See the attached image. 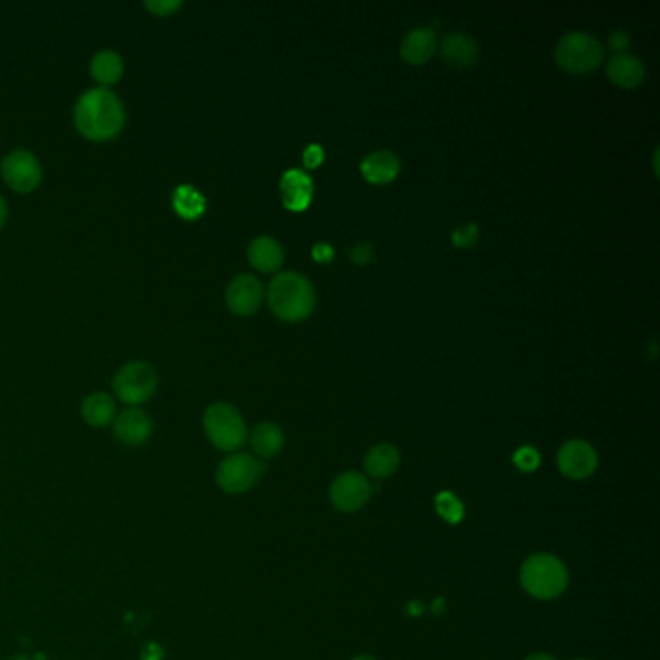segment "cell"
<instances>
[{"label":"cell","instance_id":"6da1fadb","mask_svg":"<svg viewBox=\"0 0 660 660\" xmlns=\"http://www.w3.org/2000/svg\"><path fill=\"white\" fill-rule=\"evenodd\" d=\"M74 122L76 128L90 140H111L124 126V105L117 93L107 88H93L78 99Z\"/></svg>","mask_w":660,"mask_h":660},{"label":"cell","instance_id":"7a4b0ae2","mask_svg":"<svg viewBox=\"0 0 660 660\" xmlns=\"http://www.w3.org/2000/svg\"><path fill=\"white\" fill-rule=\"evenodd\" d=\"M268 304L279 320L300 322L308 318L316 306L314 285L297 271L277 273L268 289Z\"/></svg>","mask_w":660,"mask_h":660},{"label":"cell","instance_id":"3957f363","mask_svg":"<svg viewBox=\"0 0 660 660\" xmlns=\"http://www.w3.org/2000/svg\"><path fill=\"white\" fill-rule=\"evenodd\" d=\"M521 585L523 589L540 600L560 597L568 587L566 566L550 554H535L525 560L521 566Z\"/></svg>","mask_w":660,"mask_h":660},{"label":"cell","instance_id":"277c9868","mask_svg":"<svg viewBox=\"0 0 660 660\" xmlns=\"http://www.w3.org/2000/svg\"><path fill=\"white\" fill-rule=\"evenodd\" d=\"M554 59L556 64L568 74L575 76L591 74L604 60V47L600 45L599 39H595L589 33L571 31L558 41Z\"/></svg>","mask_w":660,"mask_h":660},{"label":"cell","instance_id":"5b68a950","mask_svg":"<svg viewBox=\"0 0 660 660\" xmlns=\"http://www.w3.org/2000/svg\"><path fill=\"white\" fill-rule=\"evenodd\" d=\"M204 428L217 450L235 451L244 446L248 438L246 422L239 411L229 403H213L204 413Z\"/></svg>","mask_w":660,"mask_h":660},{"label":"cell","instance_id":"8992f818","mask_svg":"<svg viewBox=\"0 0 660 660\" xmlns=\"http://www.w3.org/2000/svg\"><path fill=\"white\" fill-rule=\"evenodd\" d=\"M113 390L119 395L120 401L128 405L146 403L157 390V372L148 362H128L117 372Z\"/></svg>","mask_w":660,"mask_h":660},{"label":"cell","instance_id":"52a82bcc","mask_svg":"<svg viewBox=\"0 0 660 660\" xmlns=\"http://www.w3.org/2000/svg\"><path fill=\"white\" fill-rule=\"evenodd\" d=\"M264 471H266L264 463L258 461L256 457L248 453H235L219 463L215 480L223 492L242 494L260 480Z\"/></svg>","mask_w":660,"mask_h":660},{"label":"cell","instance_id":"ba28073f","mask_svg":"<svg viewBox=\"0 0 660 660\" xmlns=\"http://www.w3.org/2000/svg\"><path fill=\"white\" fill-rule=\"evenodd\" d=\"M2 179L18 192H31L41 182V165L37 157L28 150L10 151L0 165Z\"/></svg>","mask_w":660,"mask_h":660},{"label":"cell","instance_id":"9c48e42d","mask_svg":"<svg viewBox=\"0 0 660 660\" xmlns=\"http://www.w3.org/2000/svg\"><path fill=\"white\" fill-rule=\"evenodd\" d=\"M374 488L364 475L349 471L331 482V504L339 511L353 513L368 504Z\"/></svg>","mask_w":660,"mask_h":660},{"label":"cell","instance_id":"30bf717a","mask_svg":"<svg viewBox=\"0 0 660 660\" xmlns=\"http://www.w3.org/2000/svg\"><path fill=\"white\" fill-rule=\"evenodd\" d=\"M599 467V455L585 440H570L558 451V469L571 480L589 479Z\"/></svg>","mask_w":660,"mask_h":660},{"label":"cell","instance_id":"8fae6325","mask_svg":"<svg viewBox=\"0 0 660 660\" xmlns=\"http://www.w3.org/2000/svg\"><path fill=\"white\" fill-rule=\"evenodd\" d=\"M264 285L258 277L250 275V273H242L237 275L225 293V300L227 306L233 314L237 316H252L260 310L262 302H264Z\"/></svg>","mask_w":660,"mask_h":660},{"label":"cell","instance_id":"7c38bea8","mask_svg":"<svg viewBox=\"0 0 660 660\" xmlns=\"http://www.w3.org/2000/svg\"><path fill=\"white\" fill-rule=\"evenodd\" d=\"M440 57L453 68H471L480 57L479 43L461 31H451L438 43Z\"/></svg>","mask_w":660,"mask_h":660},{"label":"cell","instance_id":"4fadbf2b","mask_svg":"<svg viewBox=\"0 0 660 660\" xmlns=\"http://www.w3.org/2000/svg\"><path fill=\"white\" fill-rule=\"evenodd\" d=\"M281 198H283V206L289 211L308 210L312 204V196H314V182L312 179L300 171V169H291L281 177Z\"/></svg>","mask_w":660,"mask_h":660},{"label":"cell","instance_id":"5bb4252c","mask_svg":"<svg viewBox=\"0 0 660 660\" xmlns=\"http://www.w3.org/2000/svg\"><path fill=\"white\" fill-rule=\"evenodd\" d=\"M153 430L150 415L142 409H126L115 420V434L126 446H142L148 442Z\"/></svg>","mask_w":660,"mask_h":660},{"label":"cell","instance_id":"9a60e30c","mask_svg":"<svg viewBox=\"0 0 660 660\" xmlns=\"http://www.w3.org/2000/svg\"><path fill=\"white\" fill-rule=\"evenodd\" d=\"M438 51V37L430 28L411 30L401 41L399 53L401 59L413 66H422L432 59Z\"/></svg>","mask_w":660,"mask_h":660},{"label":"cell","instance_id":"2e32d148","mask_svg":"<svg viewBox=\"0 0 660 660\" xmlns=\"http://www.w3.org/2000/svg\"><path fill=\"white\" fill-rule=\"evenodd\" d=\"M401 171L399 157L390 150H378L366 155L360 163V173L370 184H390Z\"/></svg>","mask_w":660,"mask_h":660},{"label":"cell","instance_id":"e0dca14e","mask_svg":"<svg viewBox=\"0 0 660 660\" xmlns=\"http://www.w3.org/2000/svg\"><path fill=\"white\" fill-rule=\"evenodd\" d=\"M606 74L612 84L622 90H633L645 80L643 62L630 53H618L606 64Z\"/></svg>","mask_w":660,"mask_h":660},{"label":"cell","instance_id":"ac0fdd59","mask_svg":"<svg viewBox=\"0 0 660 660\" xmlns=\"http://www.w3.org/2000/svg\"><path fill=\"white\" fill-rule=\"evenodd\" d=\"M248 260L252 268L262 273H275L285 262L283 246L271 237H258L248 244Z\"/></svg>","mask_w":660,"mask_h":660},{"label":"cell","instance_id":"d6986e66","mask_svg":"<svg viewBox=\"0 0 660 660\" xmlns=\"http://www.w3.org/2000/svg\"><path fill=\"white\" fill-rule=\"evenodd\" d=\"M401 463L397 448L390 444H378L364 455V471L374 479H388Z\"/></svg>","mask_w":660,"mask_h":660},{"label":"cell","instance_id":"ffe728a7","mask_svg":"<svg viewBox=\"0 0 660 660\" xmlns=\"http://www.w3.org/2000/svg\"><path fill=\"white\" fill-rule=\"evenodd\" d=\"M250 444H252V450L262 457V459H271L275 457L279 451L283 450L285 446V434L283 430L273 424V422H262L258 424L252 434H250Z\"/></svg>","mask_w":660,"mask_h":660},{"label":"cell","instance_id":"44dd1931","mask_svg":"<svg viewBox=\"0 0 660 660\" xmlns=\"http://www.w3.org/2000/svg\"><path fill=\"white\" fill-rule=\"evenodd\" d=\"M115 413H117L115 401L103 391L91 393L82 403L84 420L95 428H103V426L111 424V420L115 419Z\"/></svg>","mask_w":660,"mask_h":660},{"label":"cell","instance_id":"7402d4cb","mask_svg":"<svg viewBox=\"0 0 660 660\" xmlns=\"http://www.w3.org/2000/svg\"><path fill=\"white\" fill-rule=\"evenodd\" d=\"M122 59L115 51H101L91 60V74L101 84V88L117 84L122 76Z\"/></svg>","mask_w":660,"mask_h":660},{"label":"cell","instance_id":"603a6c76","mask_svg":"<svg viewBox=\"0 0 660 660\" xmlns=\"http://www.w3.org/2000/svg\"><path fill=\"white\" fill-rule=\"evenodd\" d=\"M173 206L184 219H198L206 211V198L190 184H182L173 196Z\"/></svg>","mask_w":660,"mask_h":660},{"label":"cell","instance_id":"cb8c5ba5","mask_svg":"<svg viewBox=\"0 0 660 660\" xmlns=\"http://www.w3.org/2000/svg\"><path fill=\"white\" fill-rule=\"evenodd\" d=\"M436 508H438V513H440L446 521H450V523H459L461 517H463V506H461V502H459L455 496L448 494V492L438 496V500H436Z\"/></svg>","mask_w":660,"mask_h":660},{"label":"cell","instance_id":"d4e9b609","mask_svg":"<svg viewBox=\"0 0 660 660\" xmlns=\"http://www.w3.org/2000/svg\"><path fill=\"white\" fill-rule=\"evenodd\" d=\"M451 240L457 248H473L479 242V227L475 223L459 227L453 231Z\"/></svg>","mask_w":660,"mask_h":660},{"label":"cell","instance_id":"484cf974","mask_svg":"<svg viewBox=\"0 0 660 660\" xmlns=\"http://www.w3.org/2000/svg\"><path fill=\"white\" fill-rule=\"evenodd\" d=\"M513 461H515V465H517L521 471L531 473V471H535L540 465L539 451L533 450V448H529V446H525V448L515 451Z\"/></svg>","mask_w":660,"mask_h":660},{"label":"cell","instance_id":"4316f807","mask_svg":"<svg viewBox=\"0 0 660 660\" xmlns=\"http://www.w3.org/2000/svg\"><path fill=\"white\" fill-rule=\"evenodd\" d=\"M324 159H326V155H324V148H322V146H316V144L308 146V148L304 150V153H302V161H304V167H306V169H310V171L318 169V167L324 163Z\"/></svg>","mask_w":660,"mask_h":660},{"label":"cell","instance_id":"83f0119b","mask_svg":"<svg viewBox=\"0 0 660 660\" xmlns=\"http://www.w3.org/2000/svg\"><path fill=\"white\" fill-rule=\"evenodd\" d=\"M180 0H148L146 6L157 16H169L180 8Z\"/></svg>","mask_w":660,"mask_h":660},{"label":"cell","instance_id":"f1b7e54d","mask_svg":"<svg viewBox=\"0 0 660 660\" xmlns=\"http://www.w3.org/2000/svg\"><path fill=\"white\" fill-rule=\"evenodd\" d=\"M351 260L357 264V266H366L374 260V248L366 242H360L357 246H353V250L349 252Z\"/></svg>","mask_w":660,"mask_h":660},{"label":"cell","instance_id":"f546056e","mask_svg":"<svg viewBox=\"0 0 660 660\" xmlns=\"http://www.w3.org/2000/svg\"><path fill=\"white\" fill-rule=\"evenodd\" d=\"M333 256H335V250H333V246L328 244V242H320V244H316L312 248V258L316 262H320V264H330Z\"/></svg>","mask_w":660,"mask_h":660},{"label":"cell","instance_id":"4dcf8cb0","mask_svg":"<svg viewBox=\"0 0 660 660\" xmlns=\"http://www.w3.org/2000/svg\"><path fill=\"white\" fill-rule=\"evenodd\" d=\"M608 43H610V47H612L614 51H620V53H622V51L628 47V43H630V37H628V33H626V31H614V33L610 35Z\"/></svg>","mask_w":660,"mask_h":660},{"label":"cell","instance_id":"1f68e13d","mask_svg":"<svg viewBox=\"0 0 660 660\" xmlns=\"http://www.w3.org/2000/svg\"><path fill=\"white\" fill-rule=\"evenodd\" d=\"M163 659V649L157 643H150L142 655V660H161Z\"/></svg>","mask_w":660,"mask_h":660},{"label":"cell","instance_id":"d6a6232c","mask_svg":"<svg viewBox=\"0 0 660 660\" xmlns=\"http://www.w3.org/2000/svg\"><path fill=\"white\" fill-rule=\"evenodd\" d=\"M6 215H8V208H6V202H4V198L0 196V227H2V223L6 221Z\"/></svg>","mask_w":660,"mask_h":660},{"label":"cell","instance_id":"836d02e7","mask_svg":"<svg viewBox=\"0 0 660 660\" xmlns=\"http://www.w3.org/2000/svg\"><path fill=\"white\" fill-rule=\"evenodd\" d=\"M525 660H556L554 657H550V655H546V653H537V655H531L529 659Z\"/></svg>","mask_w":660,"mask_h":660},{"label":"cell","instance_id":"e575fe53","mask_svg":"<svg viewBox=\"0 0 660 660\" xmlns=\"http://www.w3.org/2000/svg\"><path fill=\"white\" fill-rule=\"evenodd\" d=\"M353 660H376L374 657H370V655H359V657H355Z\"/></svg>","mask_w":660,"mask_h":660},{"label":"cell","instance_id":"d590c367","mask_svg":"<svg viewBox=\"0 0 660 660\" xmlns=\"http://www.w3.org/2000/svg\"><path fill=\"white\" fill-rule=\"evenodd\" d=\"M577 660H589V659H577Z\"/></svg>","mask_w":660,"mask_h":660}]
</instances>
